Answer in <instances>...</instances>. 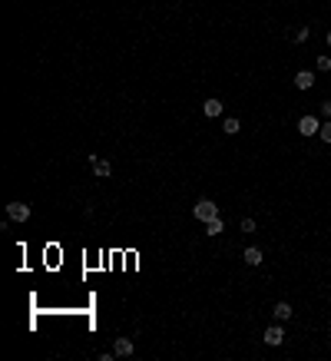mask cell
I'll return each instance as SVG.
<instances>
[{"label":"cell","mask_w":331,"mask_h":361,"mask_svg":"<svg viewBox=\"0 0 331 361\" xmlns=\"http://www.w3.org/2000/svg\"><path fill=\"white\" fill-rule=\"evenodd\" d=\"M238 225H242V232H245V235H249V232H255V219H242Z\"/></svg>","instance_id":"9a60e30c"},{"label":"cell","mask_w":331,"mask_h":361,"mask_svg":"<svg viewBox=\"0 0 331 361\" xmlns=\"http://www.w3.org/2000/svg\"><path fill=\"white\" fill-rule=\"evenodd\" d=\"M90 169H93V176H100V179L113 176V166L106 159H100V156H90Z\"/></svg>","instance_id":"5b68a950"},{"label":"cell","mask_w":331,"mask_h":361,"mask_svg":"<svg viewBox=\"0 0 331 361\" xmlns=\"http://www.w3.org/2000/svg\"><path fill=\"white\" fill-rule=\"evenodd\" d=\"M113 351H116V358H129V354H133V341H129V338H116V341H113Z\"/></svg>","instance_id":"8992f818"},{"label":"cell","mask_w":331,"mask_h":361,"mask_svg":"<svg viewBox=\"0 0 331 361\" xmlns=\"http://www.w3.org/2000/svg\"><path fill=\"white\" fill-rule=\"evenodd\" d=\"M295 86H298V89H311V86H315L311 70H298V73H295Z\"/></svg>","instance_id":"52a82bcc"},{"label":"cell","mask_w":331,"mask_h":361,"mask_svg":"<svg viewBox=\"0 0 331 361\" xmlns=\"http://www.w3.org/2000/svg\"><path fill=\"white\" fill-rule=\"evenodd\" d=\"M202 110H205V116H222V100L209 97V100L202 103Z\"/></svg>","instance_id":"9c48e42d"},{"label":"cell","mask_w":331,"mask_h":361,"mask_svg":"<svg viewBox=\"0 0 331 361\" xmlns=\"http://www.w3.org/2000/svg\"><path fill=\"white\" fill-rule=\"evenodd\" d=\"M318 136H321V143H331V120L321 123V133H318Z\"/></svg>","instance_id":"4fadbf2b"},{"label":"cell","mask_w":331,"mask_h":361,"mask_svg":"<svg viewBox=\"0 0 331 361\" xmlns=\"http://www.w3.org/2000/svg\"><path fill=\"white\" fill-rule=\"evenodd\" d=\"M292 318V305H288V302H278L275 305V321H288Z\"/></svg>","instance_id":"8fae6325"},{"label":"cell","mask_w":331,"mask_h":361,"mask_svg":"<svg viewBox=\"0 0 331 361\" xmlns=\"http://www.w3.org/2000/svg\"><path fill=\"white\" fill-rule=\"evenodd\" d=\"M192 216H196L199 222H209V219L219 216V206H215L212 199H199L196 206H192Z\"/></svg>","instance_id":"6da1fadb"},{"label":"cell","mask_w":331,"mask_h":361,"mask_svg":"<svg viewBox=\"0 0 331 361\" xmlns=\"http://www.w3.org/2000/svg\"><path fill=\"white\" fill-rule=\"evenodd\" d=\"M321 116H324V120H331V100H324V103H321Z\"/></svg>","instance_id":"e0dca14e"},{"label":"cell","mask_w":331,"mask_h":361,"mask_svg":"<svg viewBox=\"0 0 331 361\" xmlns=\"http://www.w3.org/2000/svg\"><path fill=\"white\" fill-rule=\"evenodd\" d=\"M238 129H242V123H238V120H235V116H229V120L222 123V133H229V136H235Z\"/></svg>","instance_id":"7c38bea8"},{"label":"cell","mask_w":331,"mask_h":361,"mask_svg":"<svg viewBox=\"0 0 331 361\" xmlns=\"http://www.w3.org/2000/svg\"><path fill=\"white\" fill-rule=\"evenodd\" d=\"M242 258H245V265H262V258H265V255H262L259 245H249V249L242 252Z\"/></svg>","instance_id":"ba28073f"},{"label":"cell","mask_w":331,"mask_h":361,"mask_svg":"<svg viewBox=\"0 0 331 361\" xmlns=\"http://www.w3.org/2000/svg\"><path fill=\"white\" fill-rule=\"evenodd\" d=\"M7 216H10V222H27L30 219V206L27 202H7Z\"/></svg>","instance_id":"3957f363"},{"label":"cell","mask_w":331,"mask_h":361,"mask_svg":"<svg viewBox=\"0 0 331 361\" xmlns=\"http://www.w3.org/2000/svg\"><path fill=\"white\" fill-rule=\"evenodd\" d=\"M318 70H321V73L331 70V56H318Z\"/></svg>","instance_id":"2e32d148"},{"label":"cell","mask_w":331,"mask_h":361,"mask_svg":"<svg viewBox=\"0 0 331 361\" xmlns=\"http://www.w3.org/2000/svg\"><path fill=\"white\" fill-rule=\"evenodd\" d=\"M324 40H328V47H331V30H328V33H324Z\"/></svg>","instance_id":"ac0fdd59"},{"label":"cell","mask_w":331,"mask_h":361,"mask_svg":"<svg viewBox=\"0 0 331 361\" xmlns=\"http://www.w3.org/2000/svg\"><path fill=\"white\" fill-rule=\"evenodd\" d=\"M308 37H311V30H308V27H298V30H295V43H305Z\"/></svg>","instance_id":"5bb4252c"},{"label":"cell","mask_w":331,"mask_h":361,"mask_svg":"<svg viewBox=\"0 0 331 361\" xmlns=\"http://www.w3.org/2000/svg\"><path fill=\"white\" fill-rule=\"evenodd\" d=\"M222 229H225V222H222L219 216H215V219H209V222H205V235H222Z\"/></svg>","instance_id":"30bf717a"},{"label":"cell","mask_w":331,"mask_h":361,"mask_svg":"<svg viewBox=\"0 0 331 361\" xmlns=\"http://www.w3.org/2000/svg\"><path fill=\"white\" fill-rule=\"evenodd\" d=\"M282 341H285V328H282V321H278V325H268V328H265V345L278 348Z\"/></svg>","instance_id":"277c9868"},{"label":"cell","mask_w":331,"mask_h":361,"mask_svg":"<svg viewBox=\"0 0 331 361\" xmlns=\"http://www.w3.org/2000/svg\"><path fill=\"white\" fill-rule=\"evenodd\" d=\"M298 133L301 136H318V133H321V120H318L315 113H311V116H301L298 120Z\"/></svg>","instance_id":"7a4b0ae2"}]
</instances>
